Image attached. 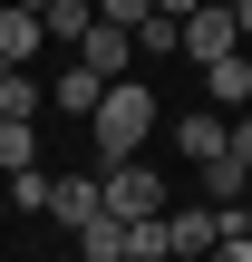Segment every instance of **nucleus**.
Returning a JSON list of instances; mask_svg holds the SVG:
<instances>
[{
    "instance_id": "obj_13",
    "label": "nucleus",
    "mask_w": 252,
    "mask_h": 262,
    "mask_svg": "<svg viewBox=\"0 0 252 262\" xmlns=\"http://www.w3.org/2000/svg\"><path fill=\"white\" fill-rule=\"evenodd\" d=\"M175 49H185V19L146 10V19H136V58H175Z\"/></svg>"
},
{
    "instance_id": "obj_4",
    "label": "nucleus",
    "mask_w": 252,
    "mask_h": 262,
    "mask_svg": "<svg viewBox=\"0 0 252 262\" xmlns=\"http://www.w3.org/2000/svg\"><path fill=\"white\" fill-rule=\"evenodd\" d=\"M49 214H58L68 233H87V224L107 214V175H58V185H49Z\"/></svg>"
},
{
    "instance_id": "obj_9",
    "label": "nucleus",
    "mask_w": 252,
    "mask_h": 262,
    "mask_svg": "<svg viewBox=\"0 0 252 262\" xmlns=\"http://www.w3.org/2000/svg\"><path fill=\"white\" fill-rule=\"evenodd\" d=\"M175 146H185L194 165H214V156L233 146V117H214V107H185V117H175Z\"/></svg>"
},
{
    "instance_id": "obj_7",
    "label": "nucleus",
    "mask_w": 252,
    "mask_h": 262,
    "mask_svg": "<svg viewBox=\"0 0 252 262\" xmlns=\"http://www.w3.org/2000/svg\"><path fill=\"white\" fill-rule=\"evenodd\" d=\"M39 49H49V19L19 10V0H0V68H29Z\"/></svg>"
},
{
    "instance_id": "obj_14",
    "label": "nucleus",
    "mask_w": 252,
    "mask_h": 262,
    "mask_svg": "<svg viewBox=\"0 0 252 262\" xmlns=\"http://www.w3.org/2000/svg\"><path fill=\"white\" fill-rule=\"evenodd\" d=\"M39 107H49V88L29 68H0V117H39Z\"/></svg>"
},
{
    "instance_id": "obj_21",
    "label": "nucleus",
    "mask_w": 252,
    "mask_h": 262,
    "mask_svg": "<svg viewBox=\"0 0 252 262\" xmlns=\"http://www.w3.org/2000/svg\"><path fill=\"white\" fill-rule=\"evenodd\" d=\"M19 10H49V0H19Z\"/></svg>"
},
{
    "instance_id": "obj_2",
    "label": "nucleus",
    "mask_w": 252,
    "mask_h": 262,
    "mask_svg": "<svg viewBox=\"0 0 252 262\" xmlns=\"http://www.w3.org/2000/svg\"><path fill=\"white\" fill-rule=\"evenodd\" d=\"M97 175H107V214H126V224H136V214H165V175H155L146 156H126V165H97Z\"/></svg>"
},
{
    "instance_id": "obj_15",
    "label": "nucleus",
    "mask_w": 252,
    "mask_h": 262,
    "mask_svg": "<svg viewBox=\"0 0 252 262\" xmlns=\"http://www.w3.org/2000/svg\"><path fill=\"white\" fill-rule=\"evenodd\" d=\"M78 253H87V262H117V253H126V214H97V224L78 233Z\"/></svg>"
},
{
    "instance_id": "obj_5",
    "label": "nucleus",
    "mask_w": 252,
    "mask_h": 262,
    "mask_svg": "<svg viewBox=\"0 0 252 262\" xmlns=\"http://www.w3.org/2000/svg\"><path fill=\"white\" fill-rule=\"evenodd\" d=\"M165 243H175V262H204L214 243H223L214 204H165Z\"/></svg>"
},
{
    "instance_id": "obj_17",
    "label": "nucleus",
    "mask_w": 252,
    "mask_h": 262,
    "mask_svg": "<svg viewBox=\"0 0 252 262\" xmlns=\"http://www.w3.org/2000/svg\"><path fill=\"white\" fill-rule=\"evenodd\" d=\"M233 156L252 165V107H233Z\"/></svg>"
},
{
    "instance_id": "obj_22",
    "label": "nucleus",
    "mask_w": 252,
    "mask_h": 262,
    "mask_svg": "<svg viewBox=\"0 0 252 262\" xmlns=\"http://www.w3.org/2000/svg\"><path fill=\"white\" fill-rule=\"evenodd\" d=\"M117 262H136V253H117Z\"/></svg>"
},
{
    "instance_id": "obj_3",
    "label": "nucleus",
    "mask_w": 252,
    "mask_h": 262,
    "mask_svg": "<svg viewBox=\"0 0 252 262\" xmlns=\"http://www.w3.org/2000/svg\"><path fill=\"white\" fill-rule=\"evenodd\" d=\"M223 49H243V19H233V0H204V10L185 19V58H194V68H214Z\"/></svg>"
},
{
    "instance_id": "obj_8",
    "label": "nucleus",
    "mask_w": 252,
    "mask_h": 262,
    "mask_svg": "<svg viewBox=\"0 0 252 262\" xmlns=\"http://www.w3.org/2000/svg\"><path fill=\"white\" fill-rule=\"evenodd\" d=\"M107 88H117V78H97L87 58H68V68L49 78V107H68V117H97V97H107Z\"/></svg>"
},
{
    "instance_id": "obj_12",
    "label": "nucleus",
    "mask_w": 252,
    "mask_h": 262,
    "mask_svg": "<svg viewBox=\"0 0 252 262\" xmlns=\"http://www.w3.org/2000/svg\"><path fill=\"white\" fill-rule=\"evenodd\" d=\"M39 19H49V39H58V49H78V39L97 29V0H49Z\"/></svg>"
},
{
    "instance_id": "obj_19",
    "label": "nucleus",
    "mask_w": 252,
    "mask_h": 262,
    "mask_svg": "<svg viewBox=\"0 0 252 262\" xmlns=\"http://www.w3.org/2000/svg\"><path fill=\"white\" fill-rule=\"evenodd\" d=\"M155 10H165V19H194V10H204V0H155Z\"/></svg>"
},
{
    "instance_id": "obj_11",
    "label": "nucleus",
    "mask_w": 252,
    "mask_h": 262,
    "mask_svg": "<svg viewBox=\"0 0 252 262\" xmlns=\"http://www.w3.org/2000/svg\"><path fill=\"white\" fill-rule=\"evenodd\" d=\"M39 165V117H0V175H29Z\"/></svg>"
},
{
    "instance_id": "obj_20",
    "label": "nucleus",
    "mask_w": 252,
    "mask_h": 262,
    "mask_svg": "<svg viewBox=\"0 0 252 262\" xmlns=\"http://www.w3.org/2000/svg\"><path fill=\"white\" fill-rule=\"evenodd\" d=\"M233 19H243V49H252V0H233Z\"/></svg>"
},
{
    "instance_id": "obj_16",
    "label": "nucleus",
    "mask_w": 252,
    "mask_h": 262,
    "mask_svg": "<svg viewBox=\"0 0 252 262\" xmlns=\"http://www.w3.org/2000/svg\"><path fill=\"white\" fill-rule=\"evenodd\" d=\"M49 185H58V175H39V165H29V175H10V204H29V214H49Z\"/></svg>"
},
{
    "instance_id": "obj_10",
    "label": "nucleus",
    "mask_w": 252,
    "mask_h": 262,
    "mask_svg": "<svg viewBox=\"0 0 252 262\" xmlns=\"http://www.w3.org/2000/svg\"><path fill=\"white\" fill-rule=\"evenodd\" d=\"M204 88H214V107H223V117L252 107V49H223V58L204 68Z\"/></svg>"
},
{
    "instance_id": "obj_6",
    "label": "nucleus",
    "mask_w": 252,
    "mask_h": 262,
    "mask_svg": "<svg viewBox=\"0 0 252 262\" xmlns=\"http://www.w3.org/2000/svg\"><path fill=\"white\" fill-rule=\"evenodd\" d=\"M68 58H87L97 78H126V68H136V29H117V19H97V29H87V39H78Z\"/></svg>"
},
{
    "instance_id": "obj_18",
    "label": "nucleus",
    "mask_w": 252,
    "mask_h": 262,
    "mask_svg": "<svg viewBox=\"0 0 252 262\" xmlns=\"http://www.w3.org/2000/svg\"><path fill=\"white\" fill-rule=\"evenodd\" d=\"M204 262H252V233H233V243H214Z\"/></svg>"
},
{
    "instance_id": "obj_1",
    "label": "nucleus",
    "mask_w": 252,
    "mask_h": 262,
    "mask_svg": "<svg viewBox=\"0 0 252 262\" xmlns=\"http://www.w3.org/2000/svg\"><path fill=\"white\" fill-rule=\"evenodd\" d=\"M146 126H155V88H146V78H117V88L97 97V117H87V146H97V165H126V156H146Z\"/></svg>"
}]
</instances>
